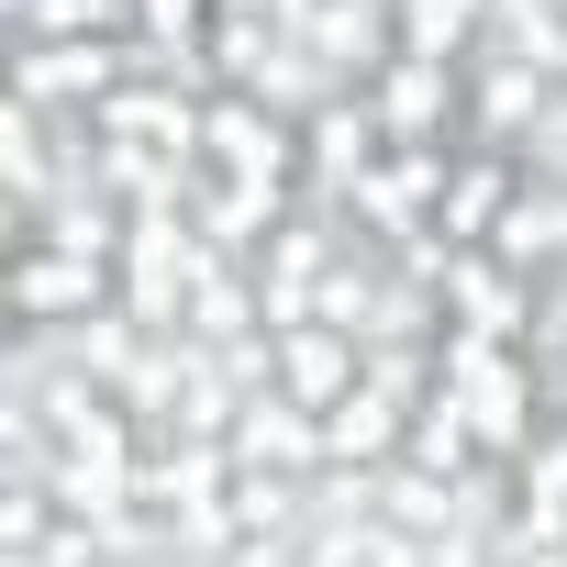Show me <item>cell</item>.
Instances as JSON below:
<instances>
[{
  "label": "cell",
  "instance_id": "cell-6",
  "mask_svg": "<svg viewBox=\"0 0 567 567\" xmlns=\"http://www.w3.org/2000/svg\"><path fill=\"white\" fill-rule=\"evenodd\" d=\"M489 567H501V556H489Z\"/></svg>",
  "mask_w": 567,
  "mask_h": 567
},
{
  "label": "cell",
  "instance_id": "cell-5",
  "mask_svg": "<svg viewBox=\"0 0 567 567\" xmlns=\"http://www.w3.org/2000/svg\"><path fill=\"white\" fill-rule=\"evenodd\" d=\"M501 23V0H390V56H434V68H478Z\"/></svg>",
  "mask_w": 567,
  "mask_h": 567
},
{
  "label": "cell",
  "instance_id": "cell-4",
  "mask_svg": "<svg viewBox=\"0 0 567 567\" xmlns=\"http://www.w3.org/2000/svg\"><path fill=\"white\" fill-rule=\"evenodd\" d=\"M267 346H278V390H290L301 412H334V401L368 379V346L334 334V323H290V334H267Z\"/></svg>",
  "mask_w": 567,
  "mask_h": 567
},
{
  "label": "cell",
  "instance_id": "cell-1",
  "mask_svg": "<svg viewBox=\"0 0 567 567\" xmlns=\"http://www.w3.org/2000/svg\"><path fill=\"white\" fill-rule=\"evenodd\" d=\"M200 167L234 178V189H290V167H301V123L267 112V101H245V90H223V101H200Z\"/></svg>",
  "mask_w": 567,
  "mask_h": 567
},
{
  "label": "cell",
  "instance_id": "cell-2",
  "mask_svg": "<svg viewBox=\"0 0 567 567\" xmlns=\"http://www.w3.org/2000/svg\"><path fill=\"white\" fill-rule=\"evenodd\" d=\"M368 112L390 123V145H445V123H456V68H434V56H379Z\"/></svg>",
  "mask_w": 567,
  "mask_h": 567
},
{
  "label": "cell",
  "instance_id": "cell-3",
  "mask_svg": "<svg viewBox=\"0 0 567 567\" xmlns=\"http://www.w3.org/2000/svg\"><path fill=\"white\" fill-rule=\"evenodd\" d=\"M234 467H278V478H323V412H301L290 390H256L234 423Z\"/></svg>",
  "mask_w": 567,
  "mask_h": 567
}]
</instances>
